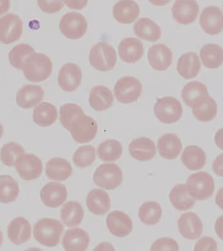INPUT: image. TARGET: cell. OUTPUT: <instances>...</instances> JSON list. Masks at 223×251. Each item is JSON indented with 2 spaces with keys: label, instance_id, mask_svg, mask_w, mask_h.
Masks as SVG:
<instances>
[{
  "label": "cell",
  "instance_id": "1",
  "mask_svg": "<svg viewBox=\"0 0 223 251\" xmlns=\"http://www.w3.org/2000/svg\"><path fill=\"white\" fill-rule=\"evenodd\" d=\"M64 231V226L57 219L43 218L34 225L33 235L37 242L47 247H54L59 244Z\"/></svg>",
  "mask_w": 223,
  "mask_h": 251
},
{
  "label": "cell",
  "instance_id": "2",
  "mask_svg": "<svg viewBox=\"0 0 223 251\" xmlns=\"http://www.w3.org/2000/svg\"><path fill=\"white\" fill-rule=\"evenodd\" d=\"M23 71L27 80L32 83L42 82L51 75L53 63L46 54L34 52L26 60Z\"/></svg>",
  "mask_w": 223,
  "mask_h": 251
},
{
  "label": "cell",
  "instance_id": "3",
  "mask_svg": "<svg viewBox=\"0 0 223 251\" xmlns=\"http://www.w3.org/2000/svg\"><path fill=\"white\" fill-rule=\"evenodd\" d=\"M91 65L100 72L112 71L117 62V54L113 47L107 43L99 42L95 45L89 56Z\"/></svg>",
  "mask_w": 223,
  "mask_h": 251
},
{
  "label": "cell",
  "instance_id": "4",
  "mask_svg": "<svg viewBox=\"0 0 223 251\" xmlns=\"http://www.w3.org/2000/svg\"><path fill=\"white\" fill-rule=\"evenodd\" d=\"M189 194L196 200H206L212 197L215 190L213 176L205 171L194 173L187 180Z\"/></svg>",
  "mask_w": 223,
  "mask_h": 251
},
{
  "label": "cell",
  "instance_id": "5",
  "mask_svg": "<svg viewBox=\"0 0 223 251\" xmlns=\"http://www.w3.org/2000/svg\"><path fill=\"white\" fill-rule=\"evenodd\" d=\"M69 131L76 143H89L96 137L98 126L92 117L84 114L77 116L70 125Z\"/></svg>",
  "mask_w": 223,
  "mask_h": 251
},
{
  "label": "cell",
  "instance_id": "6",
  "mask_svg": "<svg viewBox=\"0 0 223 251\" xmlns=\"http://www.w3.org/2000/svg\"><path fill=\"white\" fill-rule=\"evenodd\" d=\"M94 180L100 188L108 190H115L123 182V173L115 163H104L95 171Z\"/></svg>",
  "mask_w": 223,
  "mask_h": 251
},
{
  "label": "cell",
  "instance_id": "7",
  "mask_svg": "<svg viewBox=\"0 0 223 251\" xmlns=\"http://www.w3.org/2000/svg\"><path fill=\"white\" fill-rule=\"evenodd\" d=\"M143 85L136 77L125 76L116 82L114 88V95L122 104H131L141 97Z\"/></svg>",
  "mask_w": 223,
  "mask_h": 251
},
{
  "label": "cell",
  "instance_id": "8",
  "mask_svg": "<svg viewBox=\"0 0 223 251\" xmlns=\"http://www.w3.org/2000/svg\"><path fill=\"white\" fill-rule=\"evenodd\" d=\"M156 118L164 124L177 122L183 115V106L177 99L173 97H165L158 99L154 107Z\"/></svg>",
  "mask_w": 223,
  "mask_h": 251
},
{
  "label": "cell",
  "instance_id": "9",
  "mask_svg": "<svg viewBox=\"0 0 223 251\" xmlns=\"http://www.w3.org/2000/svg\"><path fill=\"white\" fill-rule=\"evenodd\" d=\"M59 28L62 34L68 39L77 40L86 34L88 23L81 13L70 12L63 15L60 21Z\"/></svg>",
  "mask_w": 223,
  "mask_h": 251
},
{
  "label": "cell",
  "instance_id": "10",
  "mask_svg": "<svg viewBox=\"0 0 223 251\" xmlns=\"http://www.w3.org/2000/svg\"><path fill=\"white\" fill-rule=\"evenodd\" d=\"M23 33V23L17 15L9 13L0 18V42L13 44L20 40Z\"/></svg>",
  "mask_w": 223,
  "mask_h": 251
},
{
  "label": "cell",
  "instance_id": "11",
  "mask_svg": "<svg viewBox=\"0 0 223 251\" xmlns=\"http://www.w3.org/2000/svg\"><path fill=\"white\" fill-rule=\"evenodd\" d=\"M17 173L25 180H32L38 178L43 172V164L41 159L32 153L23 154L15 163Z\"/></svg>",
  "mask_w": 223,
  "mask_h": 251
},
{
  "label": "cell",
  "instance_id": "12",
  "mask_svg": "<svg viewBox=\"0 0 223 251\" xmlns=\"http://www.w3.org/2000/svg\"><path fill=\"white\" fill-rule=\"evenodd\" d=\"M199 6L195 0H176L172 7V16L176 23L187 25L198 16Z\"/></svg>",
  "mask_w": 223,
  "mask_h": 251
},
{
  "label": "cell",
  "instance_id": "13",
  "mask_svg": "<svg viewBox=\"0 0 223 251\" xmlns=\"http://www.w3.org/2000/svg\"><path fill=\"white\" fill-rule=\"evenodd\" d=\"M68 192L65 185L59 182H48L40 192L42 202L46 207L57 208L67 200Z\"/></svg>",
  "mask_w": 223,
  "mask_h": 251
},
{
  "label": "cell",
  "instance_id": "14",
  "mask_svg": "<svg viewBox=\"0 0 223 251\" xmlns=\"http://www.w3.org/2000/svg\"><path fill=\"white\" fill-rule=\"evenodd\" d=\"M201 28L207 34H219L223 30V13L218 7H206L201 13L199 18Z\"/></svg>",
  "mask_w": 223,
  "mask_h": 251
},
{
  "label": "cell",
  "instance_id": "15",
  "mask_svg": "<svg viewBox=\"0 0 223 251\" xmlns=\"http://www.w3.org/2000/svg\"><path fill=\"white\" fill-rule=\"evenodd\" d=\"M106 225L112 235L121 238L127 236L133 231V221L127 214L122 211H114L108 214Z\"/></svg>",
  "mask_w": 223,
  "mask_h": 251
},
{
  "label": "cell",
  "instance_id": "16",
  "mask_svg": "<svg viewBox=\"0 0 223 251\" xmlns=\"http://www.w3.org/2000/svg\"><path fill=\"white\" fill-rule=\"evenodd\" d=\"M178 229L182 236L190 240H195L201 236L203 224L197 214L189 212L183 214L177 221Z\"/></svg>",
  "mask_w": 223,
  "mask_h": 251
},
{
  "label": "cell",
  "instance_id": "17",
  "mask_svg": "<svg viewBox=\"0 0 223 251\" xmlns=\"http://www.w3.org/2000/svg\"><path fill=\"white\" fill-rule=\"evenodd\" d=\"M82 73L80 68L74 63H67L60 70L58 83L63 91L72 92L81 84Z\"/></svg>",
  "mask_w": 223,
  "mask_h": 251
},
{
  "label": "cell",
  "instance_id": "18",
  "mask_svg": "<svg viewBox=\"0 0 223 251\" xmlns=\"http://www.w3.org/2000/svg\"><path fill=\"white\" fill-rule=\"evenodd\" d=\"M182 98L191 108L200 106L209 98L206 85L197 81L187 83L182 90Z\"/></svg>",
  "mask_w": 223,
  "mask_h": 251
},
{
  "label": "cell",
  "instance_id": "19",
  "mask_svg": "<svg viewBox=\"0 0 223 251\" xmlns=\"http://www.w3.org/2000/svg\"><path fill=\"white\" fill-rule=\"evenodd\" d=\"M149 64L155 71H166L172 65L173 53L166 45H154L148 51Z\"/></svg>",
  "mask_w": 223,
  "mask_h": 251
},
{
  "label": "cell",
  "instance_id": "20",
  "mask_svg": "<svg viewBox=\"0 0 223 251\" xmlns=\"http://www.w3.org/2000/svg\"><path fill=\"white\" fill-rule=\"evenodd\" d=\"M90 242V237L86 231L79 227L68 229L64 235L62 245L67 251H84Z\"/></svg>",
  "mask_w": 223,
  "mask_h": 251
},
{
  "label": "cell",
  "instance_id": "21",
  "mask_svg": "<svg viewBox=\"0 0 223 251\" xmlns=\"http://www.w3.org/2000/svg\"><path fill=\"white\" fill-rule=\"evenodd\" d=\"M118 53L122 61L134 64L138 62L144 54V48L141 41L135 38H126L118 46Z\"/></svg>",
  "mask_w": 223,
  "mask_h": 251
},
{
  "label": "cell",
  "instance_id": "22",
  "mask_svg": "<svg viewBox=\"0 0 223 251\" xmlns=\"http://www.w3.org/2000/svg\"><path fill=\"white\" fill-rule=\"evenodd\" d=\"M44 91L40 85H25L17 93L16 102L23 109L36 106L44 99Z\"/></svg>",
  "mask_w": 223,
  "mask_h": 251
},
{
  "label": "cell",
  "instance_id": "23",
  "mask_svg": "<svg viewBox=\"0 0 223 251\" xmlns=\"http://www.w3.org/2000/svg\"><path fill=\"white\" fill-rule=\"evenodd\" d=\"M130 155L133 158L140 161H147L154 158L156 153L154 141L146 137L133 140L129 146Z\"/></svg>",
  "mask_w": 223,
  "mask_h": 251
},
{
  "label": "cell",
  "instance_id": "24",
  "mask_svg": "<svg viewBox=\"0 0 223 251\" xmlns=\"http://www.w3.org/2000/svg\"><path fill=\"white\" fill-rule=\"evenodd\" d=\"M114 18L122 24H130L138 18L140 8L133 0H120L113 7Z\"/></svg>",
  "mask_w": 223,
  "mask_h": 251
},
{
  "label": "cell",
  "instance_id": "25",
  "mask_svg": "<svg viewBox=\"0 0 223 251\" xmlns=\"http://www.w3.org/2000/svg\"><path fill=\"white\" fill-rule=\"evenodd\" d=\"M31 226L23 217H17L9 223L7 235L13 243L20 245L27 242L31 237Z\"/></svg>",
  "mask_w": 223,
  "mask_h": 251
},
{
  "label": "cell",
  "instance_id": "26",
  "mask_svg": "<svg viewBox=\"0 0 223 251\" xmlns=\"http://www.w3.org/2000/svg\"><path fill=\"white\" fill-rule=\"evenodd\" d=\"M159 153L163 158L174 159L183 149L181 139L174 133H167L161 137L157 145Z\"/></svg>",
  "mask_w": 223,
  "mask_h": 251
},
{
  "label": "cell",
  "instance_id": "27",
  "mask_svg": "<svg viewBox=\"0 0 223 251\" xmlns=\"http://www.w3.org/2000/svg\"><path fill=\"white\" fill-rule=\"evenodd\" d=\"M87 207L96 215H103L110 209L111 200L107 192L101 189L89 192L86 198Z\"/></svg>",
  "mask_w": 223,
  "mask_h": 251
},
{
  "label": "cell",
  "instance_id": "28",
  "mask_svg": "<svg viewBox=\"0 0 223 251\" xmlns=\"http://www.w3.org/2000/svg\"><path fill=\"white\" fill-rule=\"evenodd\" d=\"M73 167L67 159L54 157L48 161L46 174L50 180L65 181L73 174Z\"/></svg>",
  "mask_w": 223,
  "mask_h": 251
},
{
  "label": "cell",
  "instance_id": "29",
  "mask_svg": "<svg viewBox=\"0 0 223 251\" xmlns=\"http://www.w3.org/2000/svg\"><path fill=\"white\" fill-rule=\"evenodd\" d=\"M169 196L174 209L180 211L191 209L195 206L197 201L188 191L187 184H176L172 188Z\"/></svg>",
  "mask_w": 223,
  "mask_h": 251
},
{
  "label": "cell",
  "instance_id": "30",
  "mask_svg": "<svg viewBox=\"0 0 223 251\" xmlns=\"http://www.w3.org/2000/svg\"><path fill=\"white\" fill-rule=\"evenodd\" d=\"M200 69V61L198 56L195 52H187L178 60V73L185 79L195 78L198 75Z\"/></svg>",
  "mask_w": 223,
  "mask_h": 251
},
{
  "label": "cell",
  "instance_id": "31",
  "mask_svg": "<svg viewBox=\"0 0 223 251\" xmlns=\"http://www.w3.org/2000/svg\"><path fill=\"white\" fill-rule=\"evenodd\" d=\"M133 31L138 38L147 42H156L162 36L160 27L149 18L139 19L134 25Z\"/></svg>",
  "mask_w": 223,
  "mask_h": 251
},
{
  "label": "cell",
  "instance_id": "32",
  "mask_svg": "<svg viewBox=\"0 0 223 251\" xmlns=\"http://www.w3.org/2000/svg\"><path fill=\"white\" fill-rule=\"evenodd\" d=\"M89 102L90 106L98 112L106 110L113 104V95L108 87L98 85L91 90Z\"/></svg>",
  "mask_w": 223,
  "mask_h": 251
},
{
  "label": "cell",
  "instance_id": "33",
  "mask_svg": "<svg viewBox=\"0 0 223 251\" xmlns=\"http://www.w3.org/2000/svg\"><path fill=\"white\" fill-rule=\"evenodd\" d=\"M181 159L183 165L191 171L199 170L206 163L205 151L196 145H191L186 148L182 153Z\"/></svg>",
  "mask_w": 223,
  "mask_h": 251
},
{
  "label": "cell",
  "instance_id": "34",
  "mask_svg": "<svg viewBox=\"0 0 223 251\" xmlns=\"http://www.w3.org/2000/svg\"><path fill=\"white\" fill-rule=\"evenodd\" d=\"M58 118L57 107L51 103H41L33 112V120L40 127H50L55 124Z\"/></svg>",
  "mask_w": 223,
  "mask_h": 251
},
{
  "label": "cell",
  "instance_id": "35",
  "mask_svg": "<svg viewBox=\"0 0 223 251\" xmlns=\"http://www.w3.org/2000/svg\"><path fill=\"white\" fill-rule=\"evenodd\" d=\"M199 54L203 65L207 69H218L223 65V50L219 45H205L201 48Z\"/></svg>",
  "mask_w": 223,
  "mask_h": 251
},
{
  "label": "cell",
  "instance_id": "36",
  "mask_svg": "<svg viewBox=\"0 0 223 251\" xmlns=\"http://www.w3.org/2000/svg\"><path fill=\"white\" fill-rule=\"evenodd\" d=\"M84 216L81 205L79 202H67L61 210L62 221L68 227L77 226L81 223Z\"/></svg>",
  "mask_w": 223,
  "mask_h": 251
},
{
  "label": "cell",
  "instance_id": "37",
  "mask_svg": "<svg viewBox=\"0 0 223 251\" xmlns=\"http://www.w3.org/2000/svg\"><path fill=\"white\" fill-rule=\"evenodd\" d=\"M19 194L18 182L9 175L0 176V202L9 203L16 201Z\"/></svg>",
  "mask_w": 223,
  "mask_h": 251
},
{
  "label": "cell",
  "instance_id": "38",
  "mask_svg": "<svg viewBox=\"0 0 223 251\" xmlns=\"http://www.w3.org/2000/svg\"><path fill=\"white\" fill-rule=\"evenodd\" d=\"M122 152V145L116 139H108L102 142L98 149V156L103 161H117Z\"/></svg>",
  "mask_w": 223,
  "mask_h": 251
},
{
  "label": "cell",
  "instance_id": "39",
  "mask_svg": "<svg viewBox=\"0 0 223 251\" xmlns=\"http://www.w3.org/2000/svg\"><path fill=\"white\" fill-rule=\"evenodd\" d=\"M162 209L156 201H147L139 208V217L147 225H155L160 222Z\"/></svg>",
  "mask_w": 223,
  "mask_h": 251
},
{
  "label": "cell",
  "instance_id": "40",
  "mask_svg": "<svg viewBox=\"0 0 223 251\" xmlns=\"http://www.w3.org/2000/svg\"><path fill=\"white\" fill-rule=\"evenodd\" d=\"M34 52V49L30 45L25 44L17 45L9 52V62L15 69L22 71L26 60Z\"/></svg>",
  "mask_w": 223,
  "mask_h": 251
},
{
  "label": "cell",
  "instance_id": "41",
  "mask_svg": "<svg viewBox=\"0 0 223 251\" xmlns=\"http://www.w3.org/2000/svg\"><path fill=\"white\" fill-rule=\"evenodd\" d=\"M217 104L216 101L209 97L208 100L203 104L192 108L194 116L198 120L201 122H209L215 118L217 114Z\"/></svg>",
  "mask_w": 223,
  "mask_h": 251
},
{
  "label": "cell",
  "instance_id": "42",
  "mask_svg": "<svg viewBox=\"0 0 223 251\" xmlns=\"http://www.w3.org/2000/svg\"><path fill=\"white\" fill-rule=\"evenodd\" d=\"M25 149L19 144L11 142L1 149V159L3 164L8 167L15 166L19 157L25 153Z\"/></svg>",
  "mask_w": 223,
  "mask_h": 251
},
{
  "label": "cell",
  "instance_id": "43",
  "mask_svg": "<svg viewBox=\"0 0 223 251\" xmlns=\"http://www.w3.org/2000/svg\"><path fill=\"white\" fill-rule=\"evenodd\" d=\"M73 159L75 166L79 168L90 166L96 161V149L92 145L83 146L75 151Z\"/></svg>",
  "mask_w": 223,
  "mask_h": 251
},
{
  "label": "cell",
  "instance_id": "44",
  "mask_svg": "<svg viewBox=\"0 0 223 251\" xmlns=\"http://www.w3.org/2000/svg\"><path fill=\"white\" fill-rule=\"evenodd\" d=\"M60 122L66 129L69 130L70 125L75 118L84 114L82 108L78 105L67 103L60 108Z\"/></svg>",
  "mask_w": 223,
  "mask_h": 251
},
{
  "label": "cell",
  "instance_id": "45",
  "mask_svg": "<svg viewBox=\"0 0 223 251\" xmlns=\"http://www.w3.org/2000/svg\"><path fill=\"white\" fill-rule=\"evenodd\" d=\"M151 251H177L179 250V247L177 242L174 239L170 237H163L157 239L152 245L150 248Z\"/></svg>",
  "mask_w": 223,
  "mask_h": 251
},
{
  "label": "cell",
  "instance_id": "46",
  "mask_svg": "<svg viewBox=\"0 0 223 251\" xmlns=\"http://www.w3.org/2000/svg\"><path fill=\"white\" fill-rule=\"evenodd\" d=\"M41 10L48 14L59 12L64 7L63 0H37Z\"/></svg>",
  "mask_w": 223,
  "mask_h": 251
},
{
  "label": "cell",
  "instance_id": "47",
  "mask_svg": "<svg viewBox=\"0 0 223 251\" xmlns=\"http://www.w3.org/2000/svg\"><path fill=\"white\" fill-rule=\"evenodd\" d=\"M195 251H217V243L214 239L211 237H203L199 239L196 243Z\"/></svg>",
  "mask_w": 223,
  "mask_h": 251
},
{
  "label": "cell",
  "instance_id": "48",
  "mask_svg": "<svg viewBox=\"0 0 223 251\" xmlns=\"http://www.w3.org/2000/svg\"><path fill=\"white\" fill-rule=\"evenodd\" d=\"M69 8L74 10H81L87 6L88 0H63Z\"/></svg>",
  "mask_w": 223,
  "mask_h": 251
},
{
  "label": "cell",
  "instance_id": "49",
  "mask_svg": "<svg viewBox=\"0 0 223 251\" xmlns=\"http://www.w3.org/2000/svg\"><path fill=\"white\" fill-rule=\"evenodd\" d=\"M212 167L217 176L223 177V153L215 158Z\"/></svg>",
  "mask_w": 223,
  "mask_h": 251
},
{
  "label": "cell",
  "instance_id": "50",
  "mask_svg": "<svg viewBox=\"0 0 223 251\" xmlns=\"http://www.w3.org/2000/svg\"><path fill=\"white\" fill-rule=\"evenodd\" d=\"M215 232L217 236L223 241V215L217 219L215 225Z\"/></svg>",
  "mask_w": 223,
  "mask_h": 251
},
{
  "label": "cell",
  "instance_id": "51",
  "mask_svg": "<svg viewBox=\"0 0 223 251\" xmlns=\"http://www.w3.org/2000/svg\"><path fill=\"white\" fill-rule=\"evenodd\" d=\"M215 143L217 147L223 151V128L219 129L215 133Z\"/></svg>",
  "mask_w": 223,
  "mask_h": 251
},
{
  "label": "cell",
  "instance_id": "52",
  "mask_svg": "<svg viewBox=\"0 0 223 251\" xmlns=\"http://www.w3.org/2000/svg\"><path fill=\"white\" fill-rule=\"evenodd\" d=\"M10 5V0H0V16L9 11Z\"/></svg>",
  "mask_w": 223,
  "mask_h": 251
},
{
  "label": "cell",
  "instance_id": "53",
  "mask_svg": "<svg viewBox=\"0 0 223 251\" xmlns=\"http://www.w3.org/2000/svg\"><path fill=\"white\" fill-rule=\"evenodd\" d=\"M215 203L223 211V187L218 190L215 196Z\"/></svg>",
  "mask_w": 223,
  "mask_h": 251
},
{
  "label": "cell",
  "instance_id": "54",
  "mask_svg": "<svg viewBox=\"0 0 223 251\" xmlns=\"http://www.w3.org/2000/svg\"><path fill=\"white\" fill-rule=\"evenodd\" d=\"M149 2L156 6H164L170 2L171 0H148Z\"/></svg>",
  "mask_w": 223,
  "mask_h": 251
},
{
  "label": "cell",
  "instance_id": "55",
  "mask_svg": "<svg viewBox=\"0 0 223 251\" xmlns=\"http://www.w3.org/2000/svg\"><path fill=\"white\" fill-rule=\"evenodd\" d=\"M3 241V233L1 232V230H0V247H1V244H2Z\"/></svg>",
  "mask_w": 223,
  "mask_h": 251
},
{
  "label": "cell",
  "instance_id": "56",
  "mask_svg": "<svg viewBox=\"0 0 223 251\" xmlns=\"http://www.w3.org/2000/svg\"><path fill=\"white\" fill-rule=\"evenodd\" d=\"M3 133V126H1V124H0V139H1V137H2Z\"/></svg>",
  "mask_w": 223,
  "mask_h": 251
},
{
  "label": "cell",
  "instance_id": "57",
  "mask_svg": "<svg viewBox=\"0 0 223 251\" xmlns=\"http://www.w3.org/2000/svg\"></svg>",
  "mask_w": 223,
  "mask_h": 251
}]
</instances>
